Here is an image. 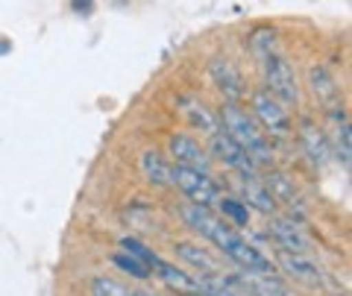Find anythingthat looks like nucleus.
<instances>
[{"label":"nucleus","mask_w":352,"mask_h":296,"mask_svg":"<svg viewBox=\"0 0 352 296\" xmlns=\"http://www.w3.org/2000/svg\"><path fill=\"white\" fill-rule=\"evenodd\" d=\"M179 109H182V115L188 117V124L194 129H200V133L214 135L220 129L217 115H212V109H208L206 103H200L197 97H179Z\"/></svg>","instance_id":"14"},{"label":"nucleus","mask_w":352,"mask_h":296,"mask_svg":"<svg viewBox=\"0 0 352 296\" xmlns=\"http://www.w3.org/2000/svg\"><path fill=\"white\" fill-rule=\"evenodd\" d=\"M74 6H76V9H82V6L91 9V0H74Z\"/></svg>","instance_id":"26"},{"label":"nucleus","mask_w":352,"mask_h":296,"mask_svg":"<svg viewBox=\"0 0 352 296\" xmlns=\"http://www.w3.org/2000/svg\"><path fill=\"white\" fill-rule=\"evenodd\" d=\"M261 68H264V85L276 100H282L285 106H296L300 103V85H296V73H294V65L282 56V53H267L261 59Z\"/></svg>","instance_id":"3"},{"label":"nucleus","mask_w":352,"mask_h":296,"mask_svg":"<svg viewBox=\"0 0 352 296\" xmlns=\"http://www.w3.org/2000/svg\"><path fill=\"white\" fill-rule=\"evenodd\" d=\"M182 220L188 223L194 232H200L203 238H208L212 244L223 252L229 261H235L241 270H250V273H273V261L258 252L252 244H247L244 238L229 223H223L220 217L212 214V208L206 205H197V203H188L182 205Z\"/></svg>","instance_id":"1"},{"label":"nucleus","mask_w":352,"mask_h":296,"mask_svg":"<svg viewBox=\"0 0 352 296\" xmlns=\"http://www.w3.org/2000/svg\"><path fill=\"white\" fill-rule=\"evenodd\" d=\"M9 50V45H6V41H0V53H6Z\"/></svg>","instance_id":"27"},{"label":"nucleus","mask_w":352,"mask_h":296,"mask_svg":"<svg viewBox=\"0 0 352 296\" xmlns=\"http://www.w3.org/2000/svg\"><path fill=\"white\" fill-rule=\"evenodd\" d=\"M300 144L314 168H326V164L332 161V141H329V135L320 126H314L311 120H302L300 124Z\"/></svg>","instance_id":"9"},{"label":"nucleus","mask_w":352,"mask_h":296,"mask_svg":"<svg viewBox=\"0 0 352 296\" xmlns=\"http://www.w3.org/2000/svg\"><path fill=\"white\" fill-rule=\"evenodd\" d=\"M276 264L282 267V273H288L291 279L302 282V284H311V288H317V284H323V270L314 264L308 255H302V252H288V249H279L276 252Z\"/></svg>","instance_id":"8"},{"label":"nucleus","mask_w":352,"mask_h":296,"mask_svg":"<svg viewBox=\"0 0 352 296\" xmlns=\"http://www.w3.org/2000/svg\"><path fill=\"white\" fill-rule=\"evenodd\" d=\"M112 261H115L120 270H126L129 276H135V279H150V267H147V264H141L135 255H124V252H118Z\"/></svg>","instance_id":"24"},{"label":"nucleus","mask_w":352,"mask_h":296,"mask_svg":"<svg viewBox=\"0 0 352 296\" xmlns=\"http://www.w3.org/2000/svg\"><path fill=\"white\" fill-rule=\"evenodd\" d=\"M220 205V212H223V217H229L235 226H247L250 220V208L247 203H241V200H229V196H223V200H217Z\"/></svg>","instance_id":"22"},{"label":"nucleus","mask_w":352,"mask_h":296,"mask_svg":"<svg viewBox=\"0 0 352 296\" xmlns=\"http://www.w3.org/2000/svg\"><path fill=\"white\" fill-rule=\"evenodd\" d=\"M273 47H276V32L273 30H258L256 36H252V50H256L258 59H264L267 53H273Z\"/></svg>","instance_id":"25"},{"label":"nucleus","mask_w":352,"mask_h":296,"mask_svg":"<svg viewBox=\"0 0 352 296\" xmlns=\"http://www.w3.org/2000/svg\"><path fill=\"white\" fill-rule=\"evenodd\" d=\"M170 179H173L176 188H179V191L188 196L191 203H197V205L212 208V205L220 200V188H217L212 179H208V173H203V170H194V168H182V164H173Z\"/></svg>","instance_id":"5"},{"label":"nucleus","mask_w":352,"mask_h":296,"mask_svg":"<svg viewBox=\"0 0 352 296\" xmlns=\"http://www.w3.org/2000/svg\"><path fill=\"white\" fill-rule=\"evenodd\" d=\"M235 188L241 191V203H250L256 212L261 214H273L276 212V200L270 196V191L264 188V182L256 177H238Z\"/></svg>","instance_id":"13"},{"label":"nucleus","mask_w":352,"mask_h":296,"mask_svg":"<svg viewBox=\"0 0 352 296\" xmlns=\"http://www.w3.org/2000/svg\"><path fill=\"white\" fill-rule=\"evenodd\" d=\"M235 282L244 291H250L252 296H288V288H285L273 273H250V270H244Z\"/></svg>","instance_id":"15"},{"label":"nucleus","mask_w":352,"mask_h":296,"mask_svg":"<svg viewBox=\"0 0 352 296\" xmlns=\"http://www.w3.org/2000/svg\"><path fill=\"white\" fill-rule=\"evenodd\" d=\"M135 296H153V293H138V291H135Z\"/></svg>","instance_id":"28"},{"label":"nucleus","mask_w":352,"mask_h":296,"mask_svg":"<svg viewBox=\"0 0 352 296\" xmlns=\"http://www.w3.org/2000/svg\"><path fill=\"white\" fill-rule=\"evenodd\" d=\"M176 252H179V255L188 261L191 267H197L200 273H206V276H223V273H220V267H217V261L208 258L206 252L197 249L194 244H179V247H176Z\"/></svg>","instance_id":"20"},{"label":"nucleus","mask_w":352,"mask_h":296,"mask_svg":"<svg viewBox=\"0 0 352 296\" xmlns=\"http://www.w3.org/2000/svg\"><path fill=\"white\" fill-rule=\"evenodd\" d=\"M308 82H311L314 97H317V100H320L326 109L338 106V100H340V85L335 82V76L329 73L323 65H314V68L308 71Z\"/></svg>","instance_id":"17"},{"label":"nucleus","mask_w":352,"mask_h":296,"mask_svg":"<svg viewBox=\"0 0 352 296\" xmlns=\"http://www.w3.org/2000/svg\"><path fill=\"white\" fill-rule=\"evenodd\" d=\"M170 170H173V164L156 150H147L144 156H141V173H144V179L150 185H156V188H170L173 185Z\"/></svg>","instance_id":"18"},{"label":"nucleus","mask_w":352,"mask_h":296,"mask_svg":"<svg viewBox=\"0 0 352 296\" xmlns=\"http://www.w3.org/2000/svg\"><path fill=\"white\" fill-rule=\"evenodd\" d=\"M208 73H212V80H214V85H217V91L226 97V103H238L241 97L247 94V89H244V76H241V71H238L229 59H223V56L212 59V65H208Z\"/></svg>","instance_id":"7"},{"label":"nucleus","mask_w":352,"mask_h":296,"mask_svg":"<svg viewBox=\"0 0 352 296\" xmlns=\"http://www.w3.org/2000/svg\"><path fill=\"white\" fill-rule=\"evenodd\" d=\"M252 117L261 126L264 135H276V138H288L291 135V115L285 109L282 100H276L270 91H256L252 94Z\"/></svg>","instance_id":"4"},{"label":"nucleus","mask_w":352,"mask_h":296,"mask_svg":"<svg viewBox=\"0 0 352 296\" xmlns=\"http://www.w3.org/2000/svg\"><path fill=\"white\" fill-rule=\"evenodd\" d=\"M153 270H156V276L168 284V288H173L179 296H200L203 293V284H200V279H194L191 273H185V270H179V267H173V264H168V261H156L153 264Z\"/></svg>","instance_id":"11"},{"label":"nucleus","mask_w":352,"mask_h":296,"mask_svg":"<svg viewBox=\"0 0 352 296\" xmlns=\"http://www.w3.org/2000/svg\"><path fill=\"white\" fill-rule=\"evenodd\" d=\"M264 188L270 191V196L276 203H282V205H288L291 212L296 208V212H302V196L296 194V188H294V179H288L285 173H276V170H270L267 177H264Z\"/></svg>","instance_id":"16"},{"label":"nucleus","mask_w":352,"mask_h":296,"mask_svg":"<svg viewBox=\"0 0 352 296\" xmlns=\"http://www.w3.org/2000/svg\"><path fill=\"white\" fill-rule=\"evenodd\" d=\"M217 120H220V129H223L232 141H238V144L252 156L256 164H270L273 161V150L267 144V135L261 133L256 117L247 115L238 103H226L223 109H220Z\"/></svg>","instance_id":"2"},{"label":"nucleus","mask_w":352,"mask_h":296,"mask_svg":"<svg viewBox=\"0 0 352 296\" xmlns=\"http://www.w3.org/2000/svg\"><path fill=\"white\" fill-rule=\"evenodd\" d=\"M208 150H212V156L223 164V168L235 170L238 177H256L258 164L252 161V156L238 144V141L229 138L223 129H217L214 135H208Z\"/></svg>","instance_id":"6"},{"label":"nucleus","mask_w":352,"mask_h":296,"mask_svg":"<svg viewBox=\"0 0 352 296\" xmlns=\"http://www.w3.org/2000/svg\"><path fill=\"white\" fill-rule=\"evenodd\" d=\"M270 238L279 244V249H288V252H302V255H308V238L300 232V226H296L294 220H288V217H273L270 223Z\"/></svg>","instance_id":"12"},{"label":"nucleus","mask_w":352,"mask_h":296,"mask_svg":"<svg viewBox=\"0 0 352 296\" xmlns=\"http://www.w3.org/2000/svg\"><path fill=\"white\" fill-rule=\"evenodd\" d=\"M335 117V147H332V156H338V161L349 168V156H352V135H349V117L344 112V106H332L329 109Z\"/></svg>","instance_id":"19"},{"label":"nucleus","mask_w":352,"mask_h":296,"mask_svg":"<svg viewBox=\"0 0 352 296\" xmlns=\"http://www.w3.org/2000/svg\"><path fill=\"white\" fill-rule=\"evenodd\" d=\"M91 296H135V291H129L126 284H120L115 279H106V276H97L91 282Z\"/></svg>","instance_id":"21"},{"label":"nucleus","mask_w":352,"mask_h":296,"mask_svg":"<svg viewBox=\"0 0 352 296\" xmlns=\"http://www.w3.org/2000/svg\"><path fill=\"white\" fill-rule=\"evenodd\" d=\"M120 247H124V249L129 252V255H135V258L141 261V264H147V267H150V273H153V264L159 261L156 252H150V249H147L144 244H141V240H135V238H124V240H120Z\"/></svg>","instance_id":"23"},{"label":"nucleus","mask_w":352,"mask_h":296,"mask_svg":"<svg viewBox=\"0 0 352 296\" xmlns=\"http://www.w3.org/2000/svg\"><path fill=\"white\" fill-rule=\"evenodd\" d=\"M168 152H170V159L176 164H182V168H194V170L208 173V156H206V150L197 144L191 135H170Z\"/></svg>","instance_id":"10"}]
</instances>
